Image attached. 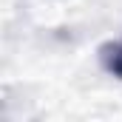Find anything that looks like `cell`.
Here are the masks:
<instances>
[{
  "label": "cell",
  "mask_w": 122,
  "mask_h": 122,
  "mask_svg": "<svg viewBox=\"0 0 122 122\" xmlns=\"http://www.w3.org/2000/svg\"><path fill=\"white\" fill-rule=\"evenodd\" d=\"M105 68H108L111 74L122 77V43H119V46L105 48Z\"/></svg>",
  "instance_id": "cell-1"
}]
</instances>
